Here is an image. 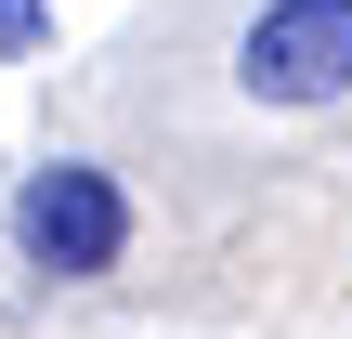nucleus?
I'll return each instance as SVG.
<instances>
[{
    "label": "nucleus",
    "instance_id": "2",
    "mask_svg": "<svg viewBox=\"0 0 352 339\" xmlns=\"http://www.w3.org/2000/svg\"><path fill=\"white\" fill-rule=\"evenodd\" d=\"M13 235H26L39 274H118V248H131V196H118L91 157H52V170H26V196H13Z\"/></svg>",
    "mask_w": 352,
    "mask_h": 339
},
{
    "label": "nucleus",
    "instance_id": "3",
    "mask_svg": "<svg viewBox=\"0 0 352 339\" xmlns=\"http://www.w3.org/2000/svg\"><path fill=\"white\" fill-rule=\"evenodd\" d=\"M0 52H52V0H0Z\"/></svg>",
    "mask_w": 352,
    "mask_h": 339
},
{
    "label": "nucleus",
    "instance_id": "1",
    "mask_svg": "<svg viewBox=\"0 0 352 339\" xmlns=\"http://www.w3.org/2000/svg\"><path fill=\"white\" fill-rule=\"evenodd\" d=\"M248 105H340L352 91V0H261L235 39Z\"/></svg>",
    "mask_w": 352,
    "mask_h": 339
}]
</instances>
